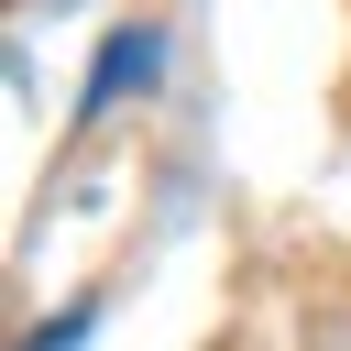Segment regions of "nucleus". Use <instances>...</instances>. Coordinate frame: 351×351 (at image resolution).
<instances>
[{
	"label": "nucleus",
	"instance_id": "nucleus-1",
	"mask_svg": "<svg viewBox=\"0 0 351 351\" xmlns=\"http://www.w3.org/2000/svg\"><path fill=\"white\" fill-rule=\"evenodd\" d=\"M132 77H154V33H121V44H110V66L88 77V110H110V99H121Z\"/></svg>",
	"mask_w": 351,
	"mask_h": 351
},
{
	"label": "nucleus",
	"instance_id": "nucleus-2",
	"mask_svg": "<svg viewBox=\"0 0 351 351\" xmlns=\"http://www.w3.org/2000/svg\"><path fill=\"white\" fill-rule=\"evenodd\" d=\"M329 351H351V340H329Z\"/></svg>",
	"mask_w": 351,
	"mask_h": 351
}]
</instances>
